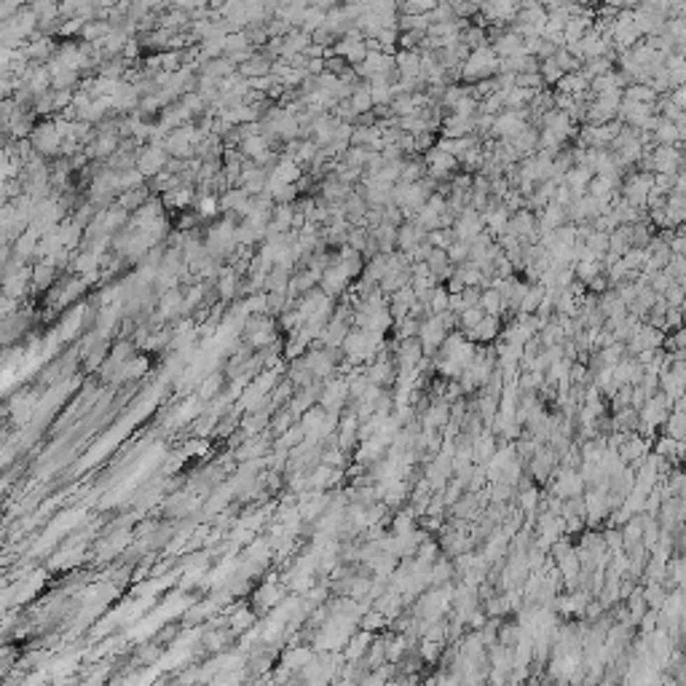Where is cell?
I'll use <instances>...</instances> for the list:
<instances>
[{
  "mask_svg": "<svg viewBox=\"0 0 686 686\" xmlns=\"http://www.w3.org/2000/svg\"><path fill=\"white\" fill-rule=\"evenodd\" d=\"M351 276L346 274V268L333 260V263H327L324 268H322V276H320V284H322V292L324 295H338V292H343L349 287Z\"/></svg>",
  "mask_w": 686,
  "mask_h": 686,
  "instance_id": "cell-6",
  "label": "cell"
},
{
  "mask_svg": "<svg viewBox=\"0 0 686 686\" xmlns=\"http://www.w3.org/2000/svg\"><path fill=\"white\" fill-rule=\"evenodd\" d=\"M472 132H474V118H469V116H456V113H451V118L442 121V137H448V139L467 137V135H472Z\"/></svg>",
  "mask_w": 686,
  "mask_h": 686,
  "instance_id": "cell-10",
  "label": "cell"
},
{
  "mask_svg": "<svg viewBox=\"0 0 686 686\" xmlns=\"http://www.w3.org/2000/svg\"><path fill=\"white\" fill-rule=\"evenodd\" d=\"M30 142H32V148L41 153L62 151L64 137H62V132H60V123L46 121V123H41V126H35V129L30 132Z\"/></svg>",
  "mask_w": 686,
  "mask_h": 686,
  "instance_id": "cell-4",
  "label": "cell"
},
{
  "mask_svg": "<svg viewBox=\"0 0 686 686\" xmlns=\"http://www.w3.org/2000/svg\"><path fill=\"white\" fill-rule=\"evenodd\" d=\"M445 255H448V260H451V263H467V258H469V242H464V239H453V242H451V247L445 249Z\"/></svg>",
  "mask_w": 686,
  "mask_h": 686,
  "instance_id": "cell-20",
  "label": "cell"
},
{
  "mask_svg": "<svg viewBox=\"0 0 686 686\" xmlns=\"http://www.w3.org/2000/svg\"><path fill=\"white\" fill-rule=\"evenodd\" d=\"M343 3H362L365 6V0H343Z\"/></svg>",
  "mask_w": 686,
  "mask_h": 686,
  "instance_id": "cell-24",
  "label": "cell"
},
{
  "mask_svg": "<svg viewBox=\"0 0 686 686\" xmlns=\"http://www.w3.org/2000/svg\"><path fill=\"white\" fill-rule=\"evenodd\" d=\"M480 231H486L483 212H477V210H472V207H464V210L453 217V233H456V239L469 242V239H474Z\"/></svg>",
  "mask_w": 686,
  "mask_h": 686,
  "instance_id": "cell-5",
  "label": "cell"
},
{
  "mask_svg": "<svg viewBox=\"0 0 686 686\" xmlns=\"http://www.w3.org/2000/svg\"><path fill=\"white\" fill-rule=\"evenodd\" d=\"M668 100H671L675 107H684L686 105V89L684 86H673V94L668 97Z\"/></svg>",
  "mask_w": 686,
  "mask_h": 686,
  "instance_id": "cell-21",
  "label": "cell"
},
{
  "mask_svg": "<svg viewBox=\"0 0 686 686\" xmlns=\"http://www.w3.org/2000/svg\"><path fill=\"white\" fill-rule=\"evenodd\" d=\"M477 306H480L486 314H491V317H499V311L504 308V301L496 287H486V290H480V301H477Z\"/></svg>",
  "mask_w": 686,
  "mask_h": 686,
  "instance_id": "cell-15",
  "label": "cell"
},
{
  "mask_svg": "<svg viewBox=\"0 0 686 686\" xmlns=\"http://www.w3.org/2000/svg\"><path fill=\"white\" fill-rule=\"evenodd\" d=\"M322 25H324V8H320V6H306V11H303V19H301V30L303 32H311L314 30H320Z\"/></svg>",
  "mask_w": 686,
  "mask_h": 686,
  "instance_id": "cell-16",
  "label": "cell"
},
{
  "mask_svg": "<svg viewBox=\"0 0 686 686\" xmlns=\"http://www.w3.org/2000/svg\"><path fill=\"white\" fill-rule=\"evenodd\" d=\"M349 105H351V110H354L357 116H362V113H367V110H373V97H370V86H367V81H365V83L359 81V83L351 89Z\"/></svg>",
  "mask_w": 686,
  "mask_h": 686,
  "instance_id": "cell-14",
  "label": "cell"
},
{
  "mask_svg": "<svg viewBox=\"0 0 686 686\" xmlns=\"http://www.w3.org/2000/svg\"><path fill=\"white\" fill-rule=\"evenodd\" d=\"M27 8H30V14L35 16L38 27H48V25H54V22L62 16L60 0H30Z\"/></svg>",
  "mask_w": 686,
  "mask_h": 686,
  "instance_id": "cell-9",
  "label": "cell"
},
{
  "mask_svg": "<svg viewBox=\"0 0 686 686\" xmlns=\"http://www.w3.org/2000/svg\"><path fill=\"white\" fill-rule=\"evenodd\" d=\"M424 167H427V174L432 180H451L453 177V169L458 167V158L453 153L442 151L440 145L434 142L432 148L427 151V158H424Z\"/></svg>",
  "mask_w": 686,
  "mask_h": 686,
  "instance_id": "cell-3",
  "label": "cell"
},
{
  "mask_svg": "<svg viewBox=\"0 0 686 686\" xmlns=\"http://www.w3.org/2000/svg\"><path fill=\"white\" fill-rule=\"evenodd\" d=\"M483 223H486V228H488L491 236H502L504 231L509 228V212L499 204V207L483 212Z\"/></svg>",
  "mask_w": 686,
  "mask_h": 686,
  "instance_id": "cell-12",
  "label": "cell"
},
{
  "mask_svg": "<svg viewBox=\"0 0 686 686\" xmlns=\"http://www.w3.org/2000/svg\"><path fill=\"white\" fill-rule=\"evenodd\" d=\"M499 73V57L493 54L491 46L472 48L469 57L461 62V81L474 83V81H483V78H493Z\"/></svg>",
  "mask_w": 686,
  "mask_h": 686,
  "instance_id": "cell-1",
  "label": "cell"
},
{
  "mask_svg": "<svg viewBox=\"0 0 686 686\" xmlns=\"http://www.w3.org/2000/svg\"><path fill=\"white\" fill-rule=\"evenodd\" d=\"M308 3H311V6H320V8H324V11H327V8H333V6H338L341 0H308Z\"/></svg>",
  "mask_w": 686,
  "mask_h": 686,
  "instance_id": "cell-23",
  "label": "cell"
},
{
  "mask_svg": "<svg viewBox=\"0 0 686 686\" xmlns=\"http://www.w3.org/2000/svg\"><path fill=\"white\" fill-rule=\"evenodd\" d=\"M619 185V177L617 174H593L590 183H587V193L595 198H611L614 191Z\"/></svg>",
  "mask_w": 686,
  "mask_h": 686,
  "instance_id": "cell-11",
  "label": "cell"
},
{
  "mask_svg": "<svg viewBox=\"0 0 686 686\" xmlns=\"http://www.w3.org/2000/svg\"><path fill=\"white\" fill-rule=\"evenodd\" d=\"M526 126H528V110H526V107H518V110H502V113L493 116L491 135L499 139H512V137H518Z\"/></svg>",
  "mask_w": 686,
  "mask_h": 686,
  "instance_id": "cell-2",
  "label": "cell"
},
{
  "mask_svg": "<svg viewBox=\"0 0 686 686\" xmlns=\"http://www.w3.org/2000/svg\"><path fill=\"white\" fill-rule=\"evenodd\" d=\"M198 210H201V214H212L214 210H217V198L214 196H207L201 204H198Z\"/></svg>",
  "mask_w": 686,
  "mask_h": 686,
  "instance_id": "cell-22",
  "label": "cell"
},
{
  "mask_svg": "<svg viewBox=\"0 0 686 686\" xmlns=\"http://www.w3.org/2000/svg\"><path fill=\"white\" fill-rule=\"evenodd\" d=\"M579 491H582L579 474L568 472V469H563V472L558 474V493H561V496H577Z\"/></svg>",
  "mask_w": 686,
  "mask_h": 686,
  "instance_id": "cell-17",
  "label": "cell"
},
{
  "mask_svg": "<svg viewBox=\"0 0 686 686\" xmlns=\"http://www.w3.org/2000/svg\"><path fill=\"white\" fill-rule=\"evenodd\" d=\"M395 70L399 78H421V51L418 48H397Z\"/></svg>",
  "mask_w": 686,
  "mask_h": 686,
  "instance_id": "cell-8",
  "label": "cell"
},
{
  "mask_svg": "<svg viewBox=\"0 0 686 686\" xmlns=\"http://www.w3.org/2000/svg\"><path fill=\"white\" fill-rule=\"evenodd\" d=\"M271 73V57H249L247 62L239 64V76L242 78H260V76H268Z\"/></svg>",
  "mask_w": 686,
  "mask_h": 686,
  "instance_id": "cell-13",
  "label": "cell"
},
{
  "mask_svg": "<svg viewBox=\"0 0 686 686\" xmlns=\"http://www.w3.org/2000/svg\"><path fill=\"white\" fill-rule=\"evenodd\" d=\"M376 41H378L381 51H386V54H395L397 41H399V30H397V27H381V30H378V35H376Z\"/></svg>",
  "mask_w": 686,
  "mask_h": 686,
  "instance_id": "cell-19",
  "label": "cell"
},
{
  "mask_svg": "<svg viewBox=\"0 0 686 686\" xmlns=\"http://www.w3.org/2000/svg\"><path fill=\"white\" fill-rule=\"evenodd\" d=\"M167 161H169L167 151L161 145H151V148L137 153V172L142 177H153V174H158V172L167 169Z\"/></svg>",
  "mask_w": 686,
  "mask_h": 686,
  "instance_id": "cell-7",
  "label": "cell"
},
{
  "mask_svg": "<svg viewBox=\"0 0 686 686\" xmlns=\"http://www.w3.org/2000/svg\"><path fill=\"white\" fill-rule=\"evenodd\" d=\"M539 76H542V83L555 86V83H558L565 73L558 67V64H555V60H552V57H547V60H539Z\"/></svg>",
  "mask_w": 686,
  "mask_h": 686,
  "instance_id": "cell-18",
  "label": "cell"
}]
</instances>
